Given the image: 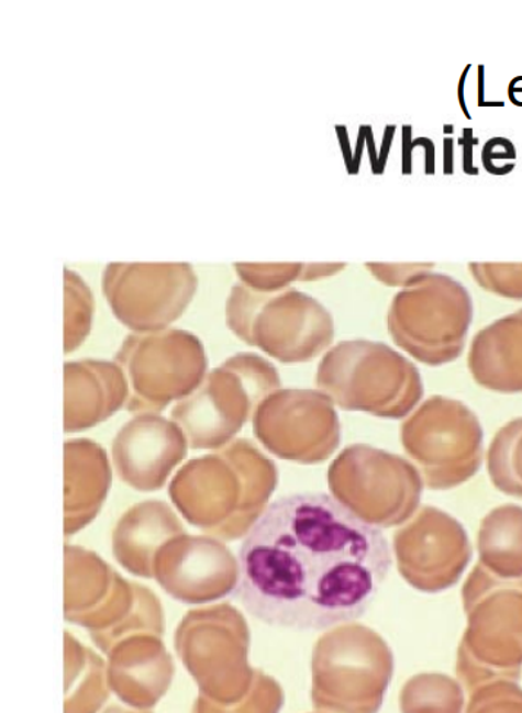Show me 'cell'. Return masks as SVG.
<instances>
[{
  "label": "cell",
  "mask_w": 522,
  "mask_h": 713,
  "mask_svg": "<svg viewBox=\"0 0 522 713\" xmlns=\"http://www.w3.org/2000/svg\"><path fill=\"white\" fill-rule=\"evenodd\" d=\"M391 566L378 525L332 494L291 493L245 534L232 592L266 625L325 631L363 617Z\"/></svg>",
  "instance_id": "1"
},
{
  "label": "cell",
  "mask_w": 522,
  "mask_h": 713,
  "mask_svg": "<svg viewBox=\"0 0 522 713\" xmlns=\"http://www.w3.org/2000/svg\"><path fill=\"white\" fill-rule=\"evenodd\" d=\"M395 655L371 627L346 623L320 637L312 657V703L323 713H378Z\"/></svg>",
  "instance_id": "2"
},
{
  "label": "cell",
  "mask_w": 522,
  "mask_h": 713,
  "mask_svg": "<svg viewBox=\"0 0 522 713\" xmlns=\"http://www.w3.org/2000/svg\"><path fill=\"white\" fill-rule=\"evenodd\" d=\"M468 625L457 676L468 692L492 681H517L522 667V582L498 586L473 578L464 590Z\"/></svg>",
  "instance_id": "3"
},
{
  "label": "cell",
  "mask_w": 522,
  "mask_h": 713,
  "mask_svg": "<svg viewBox=\"0 0 522 713\" xmlns=\"http://www.w3.org/2000/svg\"><path fill=\"white\" fill-rule=\"evenodd\" d=\"M198 279L189 263H110L102 287L115 315L133 327L176 320Z\"/></svg>",
  "instance_id": "4"
},
{
  "label": "cell",
  "mask_w": 522,
  "mask_h": 713,
  "mask_svg": "<svg viewBox=\"0 0 522 713\" xmlns=\"http://www.w3.org/2000/svg\"><path fill=\"white\" fill-rule=\"evenodd\" d=\"M463 708L462 686L449 676L423 672L401 689V713H463Z\"/></svg>",
  "instance_id": "5"
},
{
  "label": "cell",
  "mask_w": 522,
  "mask_h": 713,
  "mask_svg": "<svg viewBox=\"0 0 522 713\" xmlns=\"http://www.w3.org/2000/svg\"><path fill=\"white\" fill-rule=\"evenodd\" d=\"M466 713H522V689L514 681H492L470 692Z\"/></svg>",
  "instance_id": "6"
},
{
  "label": "cell",
  "mask_w": 522,
  "mask_h": 713,
  "mask_svg": "<svg viewBox=\"0 0 522 713\" xmlns=\"http://www.w3.org/2000/svg\"><path fill=\"white\" fill-rule=\"evenodd\" d=\"M481 287L510 298H522V263H470Z\"/></svg>",
  "instance_id": "7"
},
{
  "label": "cell",
  "mask_w": 522,
  "mask_h": 713,
  "mask_svg": "<svg viewBox=\"0 0 522 713\" xmlns=\"http://www.w3.org/2000/svg\"><path fill=\"white\" fill-rule=\"evenodd\" d=\"M236 270L241 278L248 280L249 283L260 285L271 283L270 280L296 279L299 271H302L303 265L292 263V265H247V263H236Z\"/></svg>",
  "instance_id": "8"
},
{
  "label": "cell",
  "mask_w": 522,
  "mask_h": 713,
  "mask_svg": "<svg viewBox=\"0 0 522 713\" xmlns=\"http://www.w3.org/2000/svg\"><path fill=\"white\" fill-rule=\"evenodd\" d=\"M515 158V145L507 137H492V140L486 142L484 151H481V164H484L486 171L493 174V176H501L499 163L514 160Z\"/></svg>",
  "instance_id": "9"
},
{
  "label": "cell",
  "mask_w": 522,
  "mask_h": 713,
  "mask_svg": "<svg viewBox=\"0 0 522 713\" xmlns=\"http://www.w3.org/2000/svg\"><path fill=\"white\" fill-rule=\"evenodd\" d=\"M459 141L466 142V149H464V153H466V151H467V153H471L473 148H471L470 145L467 144L466 136H464L463 140H459ZM467 157L468 158H467L466 163H464V171H466L468 174H475V171H473V169H471V158H473L471 154H467Z\"/></svg>",
  "instance_id": "10"
}]
</instances>
